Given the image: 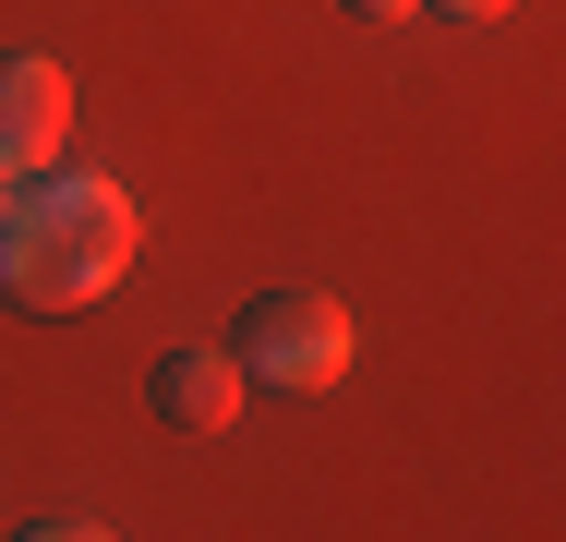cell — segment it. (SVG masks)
<instances>
[{
	"mask_svg": "<svg viewBox=\"0 0 566 542\" xmlns=\"http://www.w3.org/2000/svg\"><path fill=\"white\" fill-rule=\"evenodd\" d=\"M0 206H12V169H0Z\"/></svg>",
	"mask_w": 566,
	"mask_h": 542,
	"instance_id": "ba28073f",
	"label": "cell"
},
{
	"mask_svg": "<svg viewBox=\"0 0 566 542\" xmlns=\"http://www.w3.org/2000/svg\"><path fill=\"white\" fill-rule=\"evenodd\" d=\"M229 362H241V386H338L349 374V314L326 290H253Z\"/></svg>",
	"mask_w": 566,
	"mask_h": 542,
	"instance_id": "7a4b0ae2",
	"label": "cell"
},
{
	"mask_svg": "<svg viewBox=\"0 0 566 542\" xmlns=\"http://www.w3.org/2000/svg\"><path fill=\"white\" fill-rule=\"evenodd\" d=\"M61 121H73V85H61V61L12 49V61H0V169H49Z\"/></svg>",
	"mask_w": 566,
	"mask_h": 542,
	"instance_id": "277c9868",
	"label": "cell"
},
{
	"mask_svg": "<svg viewBox=\"0 0 566 542\" xmlns=\"http://www.w3.org/2000/svg\"><path fill=\"white\" fill-rule=\"evenodd\" d=\"M338 12H361V24H398V12H422V0H338Z\"/></svg>",
	"mask_w": 566,
	"mask_h": 542,
	"instance_id": "8992f818",
	"label": "cell"
},
{
	"mask_svg": "<svg viewBox=\"0 0 566 542\" xmlns=\"http://www.w3.org/2000/svg\"><path fill=\"white\" fill-rule=\"evenodd\" d=\"M12 542H109V531H97V519H24Z\"/></svg>",
	"mask_w": 566,
	"mask_h": 542,
	"instance_id": "5b68a950",
	"label": "cell"
},
{
	"mask_svg": "<svg viewBox=\"0 0 566 542\" xmlns=\"http://www.w3.org/2000/svg\"><path fill=\"white\" fill-rule=\"evenodd\" d=\"M120 265H133V194H120V181L61 169V181H24V194L0 206V302H24V314H85V302H109Z\"/></svg>",
	"mask_w": 566,
	"mask_h": 542,
	"instance_id": "6da1fadb",
	"label": "cell"
},
{
	"mask_svg": "<svg viewBox=\"0 0 566 542\" xmlns=\"http://www.w3.org/2000/svg\"><path fill=\"white\" fill-rule=\"evenodd\" d=\"M434 12H470V24H494V12H506V0H434Z\"/></svg>",
	"mask_w": 566,
	"mask_h": 542,
	"instance_id": "52a82bcc",
	"label": "cell"
},
{
	"mask_svg": "<svg viewBox=\"0 0 566 542\" xmlns=\"http://www.w3.org/2000/svg\"><path fill=\"white\" fill-rule=\"evenodd\" d=\"M145 410H157L169 434H229L241 423V362H229V350H157Z\"/></svg>",
	"mask_w": 566,
	"mask_h": 542,
	"instance_id": "3957f363",
	"label": "cell"
}]
</instances>
